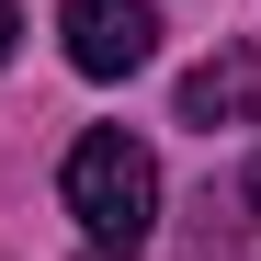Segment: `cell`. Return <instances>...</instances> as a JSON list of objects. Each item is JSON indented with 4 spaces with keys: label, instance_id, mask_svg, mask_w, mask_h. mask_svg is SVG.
<instances>
[{
    "label": "cell",
    "instance_id": "obj_3",
    "mask_svg": "<svg viewBox=\"0 0 261 261\" xmlns=\"http://www.w3.org/2000/svg\"><path fill=\"white\" fill-rule=\"evenodd\" d=\"M250 114H261V57H250V46L204 57V68L182 80V125H204V137H216V125H250Z\"/></svg>",
    "mask_w": 261,
    "mask_h": 261
},
{
    "label": "cell",
    "instance_id": "obj_2",
    "mask_svg": "<svg viewBox=\"0 0 261 261\" xmlns=\"http://www.w3.org/2000/svg\"><path fill=\"white\" fill-rule=\"evenodd\" d=\"M57 34H68L80 80H137L159 57V12L148 0H57Z\"/></svg>",
    "mask_w": 261,
    "mask_h": 261
},
{
    "label": "cell",
    "instance_id": "obj_5",
    "mask_svg": "<svg viewBox=\"0 0 261 261\" xmlns=\"http://www.w3.org/2000/svg\"><path fill=\"white\" fill-rule=\"evenodd\" d=\"M250 216H261V159H250Z\"/></svg>",
    "mask_w": 261,
    "mask_h": 261
},
{
    "label": "cell",
    "instance_id": "obj_1",
    "mask_svg": "<svg viewBox=\"0 0 261 261\" xmlns=\"http://www.w3.org/2000/svg\"><path fill=\"white\" fill-rule=\"evenodd\" d=\"M68 216H80V250L91 261H137L148 227H159V159L125 125H91L68 148Z\"/></svg>",
    "mask_w": 261,
    "mask_h": 261
},
{
    "label": "cell",
    "instance_id": "obj_4",
    "mask_svg": "<svg viewBox=\"0 0 261 261\" xmlns=\"http://www.w3.org/2000/svg\"><path fill=\"white\" fill-rule=\"evenodd\" d=\"M12 34H23V23H12V0H0V57H12Z\"/></svg>",
    "mask_w": 261,
    "mask_h": 261
}]
</instances>
